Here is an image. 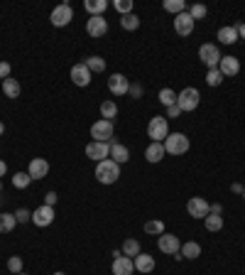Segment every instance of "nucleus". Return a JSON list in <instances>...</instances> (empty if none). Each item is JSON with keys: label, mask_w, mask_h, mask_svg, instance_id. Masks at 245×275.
I'll return each mask as SVG.
<instances>
[{"label": "nucleus", "mask_w": 245, "mask_h": 275, "mask_svg": "<svg viewBox=\"0 0 245 275\" xmlns=\"http://www.w3.org/2000/svg\"><path fill=\"white\" fill-rule=\"evenodd\" d=\"M118 177H120V165L113 162L110 157L96 165V179H98L101 184H115Z\"/></svg>", "instance_id": "nucleus-1"}, {"label": "nucleus", "mask_w": 245, "mask_h": 275, "mask_svg": "<svg viewBox=\"0 0 245 275\" xmlns=\"http://www.w3.org/2000/svg\"><path fill=\"white\" fill-rule=\"evenodd\" d=\"M199 103H201V94H199L194 86H187V89H181V94H177V106L181 108V113L196 111Z\"/></svg>", "instance_id": "nucleus-2"}, {"label": "nucleus", "mask_w": 245, "mask_h": 275, "mask_svg": "<svg viewBox=\"0 0 245 275\" xmlns=\"http://www.w3.org/2000/svg\"><path fill=\"white\" fill-rule=\"evenodd\" d=\"M147 135L152 138V143H164L169 135V123H167V116H155L147 123Z\"/></svg>", "instance_id": "nucleus-3"}, {"label": "nucleus", "mask_w": 245, "mask_h": 275, "mask_svg": "<svg viewBox=\"0 0 245 275\" xmlns=\"http://www.w3.org/2000/svg\"><path fill=\"white\" fill-rule=\"evenodd\" d=\"M189 138L184 135V133H169L167 135V140H164V150H167V155H184V152L189 150Z\"/></svg>", "instance_id": "nucleus-4"}, {"label": "nucleus", "mask_w": 245, "mask_h": 275, "mask_svg": "<svg viewBox=\"0 0 245 275\" xmlns=\"http://www.w3.org/2000/svg\"><path fill=\"white\" fill-rule=\"evenodd\" d=\"M199 59H201V64H206L208 69H218V64H221V49H218L216 44L206 42V44L199 47Z\"/></svg>", "instance_id": "nucleus-5"}, {"label": "nucleus", "mask_w": 245, "mask_h": 275, "mask_svg": "<svg viewBox=\"0 0 245 275\" xmlns=\"http://www.w3.org/2000/svg\"><path fill=\"white\" fill-rule=\"evenodd\" d=\"M91 138L98 140V143H110L113 140V121H106V118L96 121L91 125Z\"/></svg>", "instance_id": "nucleus-6"}, {"label": "nucleus", "mask_w": 245, "mask_h": 275, "mask_svg": "<svg viewBox=\"0 0 245 275\" xmlns=\"http://www.w3.org/2000/svg\"><path fill=\"white\" fill-rule=\"evenodd\" d=\"M187 211L194 219H206L211 214V204L206 202L204 197H191L189 202H187Z\"/></svg>", "instance_id": "nucleus-7"}, {"label": "nucleus", "mask_w": 245, "mask_h": 275, "mask_svg": "<svg viewBox=\"0 0 245 275\" xmlns=\"http://www.w3.org/2000/svg\"><path fill=\"white\" fill-rule=\"evenodd\" d=\"M49 20H52V25L54 28H67L69 22L74 20V10H71V5L64 3V5H56L52 15H49Z\"/></svg>", "instance_id": "nucleus-8"}, {"label": "nucleus", "mask_w": 245, "mask_h": 275, "mask_svg": "<svg viewBox=\"0 0 245 275\" xmlns=\"http://www.w3.org/2000/svg\"><path fill=\"white\" fill-rule=\"evenodd\" d=\"M54 206H47V204H42L37 206L35 211H32V224L35 226H40V229H44V226H52L54 224Z\"/></svg>", "instance_id": "nucleus-9"}, {"label": "nucleus", "mask_w": 245, "mask_h": 275, "mask_svg": "<svg viewBox=\"0 0 245 275\" xmlns=\"http://www.w3.org/2000/svg\"><path fill=\"white\" fill-rule=\"evenodd\" d=\"M86 157H91L96 162H103L110 157V143H98V140H91L86 145Z\"/></svg>", "instance_id": "nucleus-10"}, {"label": "nucleus", "mask_w": 245, "mask_h": 275, "mask_svg": "<svg viewBox=\"0 0 245 275\" xmlns=\"http://www.w3.org/2000/svg\"><path fill=\"white\" fill-rule=\"evenodd\" d=\"M108 91L113 94V96H128V91H130L128 76H122V74H110L108 76Z\"/></svg>", "instance_id": "nucleus-11"}, {"label": "nucleus", "mask_w": 245, "mask_h": 275, "mask_svg": "<svg viewBox=\"0 0 245 275\" xmlns=\"http://www.w3.org/2000/svg\"><path fill=\"white\" fill-rule=\"evenodd\" d=\"M157 248L162 251V253H167V256H174V253H179L181 251V243H179V238L174 234H160V238H157Z\"/></svg>", "instance_id": "nucleus-12"}, {"label": "nucleus", "mask_w": 245, "mask_h": 275, "mask_svg": "<svg viewBox=\"0 0 245 275\" xmlns=\"http://www.w3.org/2000/svg\"><path fill=\"white\" fill-rule=\"evenodd\" d=\"M106 32H108V20L103 15L88 17V22H86V35L88 37H103Z\"/></svg>", "instance_id": "nucleus-13"}, {"label": "nucleus", "mask_w": 245, "mask_h": 275, "mask_svg": "<svg viewBox=\"0 0 245 275\" xmlns=\"http://www.w3.org/2000/svg\"><path fill=\"white\" fill-rule=\"evenodd\" d=\"M194 17H191L189 13H179L174 15V32L177 35H181V37H189L191 32H194Z\"/></svg>", "instance_id": "nucleus-14"}, {"label": "nucleus", "mask_w": 245, "mask_h": 275, "mask_svg": "<svg viewBox=\"0 0 245 275\" xmlns=\"http://www.w3.org/2000/svg\"><path fill=\"white\" fill-rule=\"evenodd\" d=\"M69 76H71V81L76 84V86H83V89H86V86L91 84V76H94V74H91L88 67L81 62V64H74V67H71V74H69Z\"/></svg>", "instance_id": "nucleus-15"}, {"label": "nucleus", "mask_w": 245, "mask_h": 275, "mask_svg": "<svg viewBox=\"0 0 245 275\" xmlns=\"http://www.w3.org/2000/svg\"><path fill=\"white\" fill-rule=\"evenodd\" d=\"M27 175L32 179H44L47 175H49V162H47L44 157H35V160H29Z\"/></svg>", "instance_id": "nucleus-16"}, {"label": "nucleus", "mask_w": 245, "mask_h": 275, "mask_svg": "<svg viewBox=\"0 0 245 275\" xmlns=\"http://www.w3.org/2000/svg\"><path fill=\"white\" fill-rule=\"evenodd\" d=\"M218 69H221L223 76H235V74L240 71V59H238V57H221Z\"/></svg>", "instance_id": "nucleus-17"}, {"label": "nucleus", "mask_w": 245, "mask_h": 275, "mask_svg": "<svg viewBox=\"0 0 245 275\" xmlns=\"http://www.w3.org/2000/svg\"><path fill=\"white\" fill-rule=\"evenodd\" d=\"M135 273V263L128 256H120L113 261V275H133Z\"/></svg>", "instance_id": "nucleus-18"}, {"label": "nucleus", "mask_w": 245, "mask_h": 275, "mask_svg": "<svg viewBox=\"0 0 245 275\" xmlns=\"http://www.w3.org/2000/svg\"><path fill=\"white\" fill-rule=\"evenodd\" d=\"M110 160L118 162V165H125V162L130 160V150H128L125 145H120V143L110 140Z\"/></svg>", "instance_id": "nucleus-19"}, {"label": "nucleus", "mask_w": 245, "mask_h": 275, "mask_svg": "<svg viewBox=\"0 0 245 275\" xmlns=\"http://www.w3.org/2000/svg\"><path fill=\"white\" fill-rule=\"evenodd\" d=\"M167 155V150H164V143H150L147 145V150H145V157H147V162H162V157Z\"/></svg>", "instance_id": "nucleus-20"}, {"label": "nucleus", "mask_w": 245, "mask_h": 275, "mask_svg": "<svg viewBox=\"0 0 245 275\" xmlns=\"http://www.w3.org/2000/svg\"><path fill=\"white\" fill-rule=\"evenodd\" d=\"M133 263H135V270H140V273H152V270H155V258H152L150 253H140V256H135Z\"/></svg>", "instance_id": "nucleus-21"}, {"label": "nucleus", "mask_w": 245, "mask_h": 275, "mask_svg": "<svg viewBox=\"0 0 245 275\" xmlns=\"http://www.w3.org/2000/svg\"><path fill=\"white\" fill-rule=\"evenodd\" d=\"M106 8H108V0H86V3H83V10L91 15V17L103 15L106 13Z\"/></svg>", "instance_id": "nucleus-22"}, {"label": "nucleus", "mask_w": 245, "mask_h": 275, "mask_svg": "<svg viewBox=\"0 0 245 275\" xmlns=\"http://www.w3.org/2000/svg\"><path fill=\"white\" fill-rule=\"evenodd\" d=\"M20 91H22V86H20L17 79H10V76L3 79V94H5V98H17Z\"/></svg>", "instance_id": "nucleus-23"}, {"label": "nucleus", "mask_w": 245, "mask_h": 275, "mask_svg": "<svg viewBox=\"0 0 245 275\" xmlns=\"http://www.w3.org/2000/svg\"><path fill=\"white\" fill-rule=\"evenodd\" d=\"M218 40H221V44H235L238 42V30L233 28V25L221 28L218 30Z\"/></svg>", "instance_id": "nucleus-24"}, {"label": "nucleus", "mask_w": 245, "mask_h": 275, "mask_svg": "<svg viewBox=\"0 0 245 275\" xmlns=\"http://www.w3.org/2000/svg\"><path fill=\"white\" fill-rule=\"evenodd\" d=\"M181 258H189V261H194V258H199L201 256V246L196 243V241H187L184 246H181Z\"/></svg>", "instance_id": "nucleus-25"}, {"label": "nucleus", "mask_w": 245, "mask_h": 275, "mask_svg": "<svg viewBox=\"0 0 245 275\" xmlns=\"http://www.w3.org/2000/svg\"><path fill=\"white\" fill-rule=\"evenodd\" d=\"M83 64L88 67L91 74H103V69H106V59H103V57H98V54H94V57H88Z\"/></svg>", "instance_id": "nucleus-26"}, {"label": "nucleus", "mask_w": 245, "mask_h": 275, "mask_svg": "<svg viewBox=\"0 0 245 275\" xmlns=\"http://www.w3.org/2000/svg\"><path fill=\"white\" fill-rule=\"evenodd\" d=\"M15 226H17V219H15V214H8V211H3V214H0V234H10Z\"/></svg>", "instance_id": "nucleus-27"}, {"label": "nucleus", "mask_w": 245, "mask_h": 275, "mask_svg": "<svg viewBox=\"0 0 245 275\" xmlns=\"http://www.w3.org/2000/svg\"><path fill=\"white\" fill-rule=\"evenodd\" d=\"M204 226H206V231L216 234V231L223 229V216H218V214H208V216L204 219Z\"/></svg>", "instance_id": "nucleus-28"}, {"label": "nucleus", "mask_w": 245, "mask_h": 275, "mask_svg": "<svg viewBox=\"0 0 245 275\" xmlns=\"http://www.w3.org/2000/svg\"><path fill=\"white\" fill-rule=\"evenodd\" d=\"M162 8L167 10V13H172V15L187 13V0H164Z\"/></svg>", "instance_id": "nucleus-29"}, {"label": "nucleus", "mask_w": 245, "mask_h": 275, "mask_svg": "<svg viewBox=\"0 0 245 275\" xmlns=\"http://www.w3.org/2000/svg\"><path fill=\"white\" fill-rule=\"evenodd\" d=\"M120 28L125 30V32H135L137 28H140V17H137V15H122L120 17Z\"/></svg>", "instance_id": "nucleus-30"}, {"label": "nucleus", "mask_w": 245, "mask_h": 275, "mask_svg": "<svg viewBox=\"0 0 245 275\" xmlns=\"http://www.w3.org/2000/svg\"><path fill=\"white\" fill-rule=\"evenodd\" d=\"M140 253H142V248H140V243H137L135 238H128V241L122 243V256L135 258V256H140Z\"/></svg>", "instance_id": "nucleus-31"}, {"label": "nucleus", "mask_w": 245, "mask_h": 275, "mask_svg": "<svg viewBox=\"0 0 245 275\" xmlns=\"http://www.w3.org/2000/svg\"><path fill=\"white\" fill-rule=\"evenodd\" d=\"M157 98H160V103H162L164 108H169V106H177V91H172V89H162Z\"/></svg>", "instance_id": "nucleus-32"}, {"label": "nucleus", "mask_w": 245, "mask_h": 275, "mask_svg": "<svg viewBox=\"0 0 245 275\" xmlns=\"http://www.w3.org/2000/svg\"><path fill=\"white\" fill-rule=\"evenodd\" d=\"M115 116H118V106H115V101H103V103H101V118L113 121Z\"/></svg>", "instance_id": "nucleus-33"}, {"label": "nucleus", "mask_w": 245, "mask_h": 275, "mask_svg": "<svg viewBox=\"0 0 245 275\" xmlns=\"http://www.w3.org/2000/svg\"><path fill=\"white\" fill-rule=\"evenodd\" d=\"M29 184H32V177H29L27 172H17V175H13V187L15 189H27Z\"/></svg>", "instance_id": "nucleus-34"}, {"label": "nucleus", "mask_w": 245, "mask_h": 275, "mask_svg": "<svg viewBox=\"0 0 245 275\" xmlns=\"http://www.w3.org/2000/svg\"><path fill=\"white\" fill-rule=\"evenodd\" d=\"M145 234H152V236L164 234V224H162V221H157V219L145 221Z\"/></svg>", "instance_id": "nucleus-35"}, {"label": "nucleus", "mask_w": 245, "mask_h": 275, "mask_svg": "<svg viewBox=\"0 0 245 275\" xmlns=\"http://www.w3.org/2000/svg\"><path fill=\"white\" fill-rule=\"evenodd\" d=\"M189 15L194 17V22H196V20H204L206 15H208V8L201 5V3H194V5L189 8Z\"/></svg>", "instance_id": "nucleus-36"}, {"label": "nucleus", "mask_w": 245, "mask_h": 275, "mask_svg": "<svg viewBox=\"0 0 245 275\" xmlns=\"http://www.w3.org/2000/svg\"><path fill=\"white\" fill-rule=\"evenodd\" d=\"M221 81H223L221 69H208V74H206V84H208V86H221Z\"/></svg>", "instance_id": "nucleus-37"}, {"label": "nucleus", "mask_w": 245, "mask_h": 275, "mask_svg": "<svg viewBox=\"0 0 245 275\" xmlns=\"http://www.w3.org/2000/svg\"><path fill=\"white\" fill-rule=\"evenodd\" d=\"M113 8L120 13V17H122V15H130V13H133V0H115V3H113Z\"/></svg>", "instance_id": "nucleus-38"}, {"label": "nucleus", "mask_w": 245, "mask_h": 275, "mask_svg": "<svg viewBox=\"0 0 245 275\" xmlns=\"http://www.w3.org/2000/svg\"><path fill=\"white\" fill-rule=\"evenodd\" d=\"M8 270L10 273H22V258L20 256H13V258H8Z\"/></svg>", "instance_id": "nucleus-39"}, {"label": "nucleus", "mask_w": 245, "mask_h": 275, "mask_svg": "<svg viewBox=\"0 0 245 275\" xmlns=\"http://www.w3.org/2000/svg\"><path fill=\"white\" fill-rule=\"evenodd\" d=\"M15 219H17V224H27V221H32V211L17 209V211H15Z\"/></svg>", "instance_id": "nucleus-40"}, {"label": "nucleus", "mask_w": 245, "mask_h": 275, "mask_svg": "<svg viewBox=\"0 0 245 275\" xmlns=\"http://www.w3.org/2000/svg\"><path fill=\"white\" fill-rule=\"evenodd\" d=\"M10 71H13V67H10L8 62H0V79H8Z\"/></svg>", "instance_id": "nucleus-41"}, {"label": "nucleus", "mask_w": 245, "mask_h": 275, "mask_svg": "<svg viewBox=\"0 0 245 275\" xmlns=\"http://www.w3.org/2000/svg\"><path fill=\"white\" fill-rule=\"evenodd\" d=\"M128 94L133 98H140L142 96V86H140V84H130V91H128Z\"/></svg>", "instance_id": "nucleus-42"}, {"label": "nucleus", "mask_w": 245, "mask_h": 275, "mask_svg": "<svg viewBox=\"0 0 245 275\" xmlns=\"http://www.w3.org/2000/svg\"><path fill=\"white\" fill-rule=\"evenodd\" d=\"M56 199H59V197H56V192H47V194H44V204H47V206H54Z\"/></svg>", "instance_id": "nucleus-43"}, {"label": "nucleus", "mask_w": 245, "mask_h": 275, "mask_svg": "<svg viewBox=\"0 0 245 275\" xmlns=\"http://www.w3.org/2000/svg\"><path fill=\"white\" fill-rule=\"evenodd\" d=\"M179 113H181V108H179V106H169V108H167V118H177Z\"/></svg>", "instance_id": "nucleus-44"}, {"label": "nucleus", "mask_w": 245, "mask_h": 275, "mask_svg": "<svg viewBox=\"0 0 245 275\" xmlns=\"http://www.w3.org/2000/svg\"><path fill=\"white\" fill-rule=\"evenodd\" d=\"M233 28L238 30V37H240V40H245V22H238V25H233Z\"/></svg>", "instance_id": "nucleus-45"}, {"label": "nucleus", "mask_w": 245, "mask_h": 275, "mask_svg": "<svg viewBox=\"0 0 245 275\" xmlns=\"http://www.w3.org/2000/svg\"><path fill=\"white\" fill-rule=\"evenodd\" d=\"M211 214H218V216H221V214H223V206H221V204H211Z\"/></svg>", "instance_id": "nucleus-46"}, {"label": "nucleus", "mask_w": 245, "mask_h": 275, "mask_svg": "<svg viewBox=\"0 0 245 275\" xmlns=\"http://www.w3.org/2000/svg\"><path fill=\"white\" fill-rule=\"evenodd\" d=\"M5 172H8V165H5V160H0V177H5Z\"/></svg>", "instance_id": "nucleus-47"}, {"label": "nucleus", "mask_w": 245, "mask_h": 275, "mask_svg": "<svg viewBox=\"0 0 245 275\" xmlns=\"http://www.w3.org/2000/svg\"><path fill=\"white\" fill-rule=\"evenodd\" d=\"M3 133H5V125H3V121H0V135H3Z\"/></svg>", "instance_id": "nucleus-48"}, {"label": "nucleus", "mask_w": 245, "mask_h": 275, "mask_svg": "<svg viewBox=\"0 0 245 275\" xmlns=\"http://www.w3.org/2000/svg\"><path fill=\"white\" fill-rule=\"evenodd\" d=\"M17 275H27V273H25V270H22V273H17Z\"/></svg>", "instance_id": "nucleus-49"}, {"label": "nucleus", "mask_w": 245, "mask_h": 275, "mask_svg": "<svg viewBox=\"0 0 245 275\" xmlns=\"http://www.w3.org/2000/svg\"><path fill=\"white\" fill-rule=\"evenodd\" d=\"M0 192H3V182H0Z\"/></svg>", "instance_id": "nucleus-50"}, {"label": "nucleus", "mask_w": 245, "mask_h": 275, "mask_svg": "<svg viewBox=\"0 0 245 275\" xmlns=\"http://www.w3.org/2000/svg\"><path fill=\"white\" fill-rule=\"evenodd\" d=\"M243 199H245V187H243Z\"/></svg>", "instance_id": "nucleus-51"}, {"label": "nucleus", "mask_w": 245, "mask_h": 275, "mask_svg": "<svg viewBox=\"0 0 245 275\" xmlns=\"http://www.w3.org/2000/svg\"><path fill=\"white\" fill-rule=\"evenodd\" d=\"M54 275H64V273H54Z\"/></svg>", "instance_id": "nucleus-52"}]
</instances>
